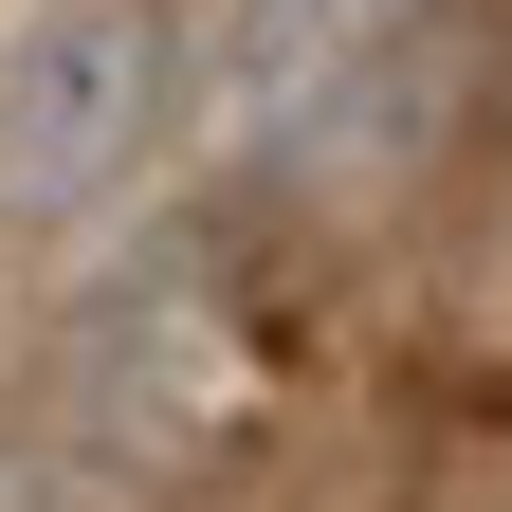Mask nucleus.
I'll list each match as a JSON object with an SVG mask.
<instances>
[{
    "instance_id": "obj_1",
    "label": "nucleus",
    "mask_w": 512,
    "mask_h": 512,
    "mask_svg": "<svg viewBox=\"0 0 512 512\" xmlns=\"http://www.w3.org/2000/svg\"><path fill=\"white\" fill-rule=\"evenodd\" d=\"M183 110V0H37L0 37V220H92Z\"/></svg>"
}]
</instances>
